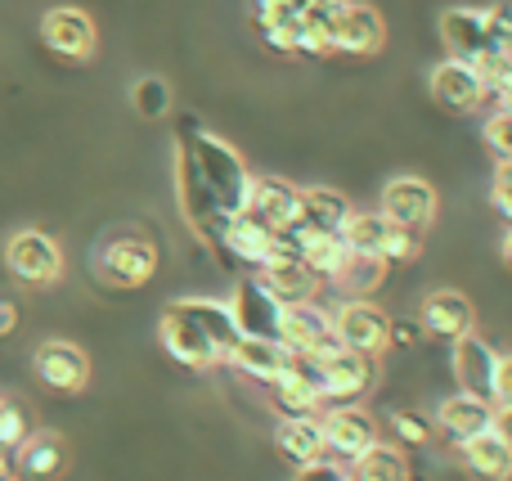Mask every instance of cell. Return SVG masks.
Instances as JSON below:
<instances>
[{
  "instance_id": "1",
  "label": "cell",
  "mask_w": 512,
  "mask_h": 481,
  "mask_svg": "<svg viewBox=\"0 0 512 481\" xmlns=\"http://www.w3.org/2000/svg\"><path fill=\"white\" fill-rule=\"evenodd\" d=\"M180 207H185L189 225L198 239H207L221 252L225 225L234 216L248 212V189L252 171L243 167V158L225 140H216L212 131H203L198 122H180Z\"/></svg>"
},
{
  "instance_id": "2",
  "label": "cell",
  "mask_w": 512,
  "mask_h": 481,
  "mask_svg": "<svg viewBox=\"0 0 512 481\" xmlns=\"http://www.w3.org/2000/svg\"><path fill=\"white\" fill-rule=\"evenodd\" d=\"M162 351L176 365L189 369H212L230 356V347L239 342V324H234L230 306L207 302V297H176L162 311Z\"/></svg>"
},
{
  "instance_id": "3",
  "label": "cell",
  "mask_w": 512,
  "mask_h": 481,
  "mask_svg": "<svg viewBox=\"0 0 512 481\" xmlns=\"http://www.w3.org/2000/svg\"><path fill=\"white\" fill-rule=\"evenodd\" d=\"M153 270H158V248L135 230L108 234L95 252V275L108 288H140L153 279Z\"/></svg>"
},
{
  "instance_id": "4",
  "label": "cell",
  "mask_w": 512,
  "mask_h": 481,
  "mask_svg": "<svg viewBox=\"0 0 512 481\" xmlns=\"http://www.w3.org/2000/svg\"><path fill=\"white\" fill-rule=\"evenodd\" d=\"M5 266L18 284H32V288H45L63 275V252L50 234L41 230H18L14 239L5 243Z\"/></svg>"
},
{
  "instance_id": "5",
  "label": "cell",
  "mask_w": 512,
  "mask_h": 481,
  "mask_svg": "<svg viewBox=\"0 0 512 481\" xmlns=\"http://www.w3.org/2000/svg\"><path fill=\"white\" fill-rule=\"evenodd\" d=\"M441 36L450 45V59L463 63H486L495 59V41H490V23H486V9L477 5H459V9H445L441 14Z\"/></svg>"
},
{
  "instance_id": "6",
  "label": "cell",
  "mask_w": 512,
  "mask_h": 481,
  "mask_svg": "<svg viewBox=\"0 0 512 481\" xmlns=\"http://www.w3.org/2000/svg\"><path fill=\"white\" fill-rule=\"evenodd\" d=\"M436 189L427 185L423 176H396L387 189H382V216L391 225H409V230H427L436 221Z\"/></svg>"
},
{
  "instance_id": "7",
  "label": "cell",
  "mask_w": 512,
  "mask_h": 481,
  "mask_svg": "<svg viewBox=\"0 0 512 481\" xmlns=\"http://www.w3.org/2000/svg\"><path fill=\"white\" fill-rule=\"evenodd\" d=\"M319 423H324V455L342 459V464H351L369 446H378V423L355 405H333Z\"/></svg>"
},
{
  "instance_id": "8",
  "label": "cell",
  "mask_w": 512,
  "mask_h": 481,
  "mask_svg": "<svg viewBox=\"0 0 512 481\" xmlns=\"http://www.w3.org/2000/svg\"><path fill=\"white\" fill-rule=\"evenodd\" d=\"M333 333L346 351H360V356H382L391 347V320L369 302H346L333 315Z\"/></svg>"
},
{
  "instance_id": "9",
  "label": "cell",
  "mask_w": 512,
  "mask_h": 481,
  "mask_svg": "<svg viewBox=\"0 0 512 481\" xmlns=\"http://www.w3.org/2000/svg\"><path fill=\"white\" fill-rule=\"evenodd\" d=\"M495 369H499V351L490 347L477 333H463L454 342V383H459L463 396H477V401H490L495 396ZM495 405V401H490Z\"/></svg>"
},
{
  "instance_id": "10",
  "label": "cell",
  "mask_w": 512,
  "mask_h": 481,
  "mask_svg": "<svg viewBox=\"0 0 512 481\" xmlns=\"http://www.w3.org/2000/svg\"><path fill=\"white\" fill-rule=\"evenodd\" d=\"M230 315H234V324H239V338H279L283 302L252 275V279H243L239 293H234Z\"/></svg>"
},
{
  "instance_id": "11",
  "label": "cell",
  "mask_w": 512,
  "mask_h": 481,
  "mask_svg": "<svg viewBox=\"0 0 512 481\" xmlns=\"http://www.w3.org/2000/svg\"><path fill=\"white\" fill-rule=\"evenodd\" d=\"M373 378H378V369H373V356H360V351H337V356L324 360V392H319V401L328 405H351L360 401L364 392L373 387Z\"/></svg>"
},
{
  "instance_id": "12",
  "label": "cell",
  "mask_w": 512,
  "mask_h": 481,
  "mask_svg": "<svg viewBox=\"0 0 512 481\" xmlns=\"http://www.w3.org/2000/svg\"><path fill=\"white\" fill-rule=\"evenodd\" d=\"M32 369L36 378H41L50 392H81L90 378V360L81 347H72V342H41L32 356Z\"/></svg>"
},
{
  "instance_id": "13",
  "label": "cell",
  "mask_w": 512,
  "mask_h": 481,
  "mask_svg": "<svg viewBox=\"0 0 512 481\" xmlns=\"http://www.w3.org/2000/svg\"><path fill=\"white\" fill-rule=\"evenodd\" d=\"M41 41L63 59H90L95 54V23H90L86 9L59 5L41 18Z\"/></svg>"
},
{
  "instance_id": "14",
  "label": "cell",
  "mask_w": 512,
  "mask_h": 481,
  "mask_svg": "<svg viewBox=\"0 0 512 481\" xmlns=\"http://www.w3.org/2000/svg\"><path fill=\"white\" fill-rule=\"evenodd\" d=\"M432 99L450 113H472V108L486 99V81H481L477 63H463V59H445L436 63L432 72Z\"/></svg>"
},
{
  "instance_id": "15",
  "label": "cell",
  "mask_w": 512,
  "mask_h": 481,
  "mask_svg": "<svg viewBox=\"0 0 512 481\" xmlns=\"http://www.w3.org/2000/svg\"><path fill=\"white\" fill-rule=\"evenodd\" d=\"M297 198H301V189L292 185V180H283V176H261L256 180L252 176L248 216L252 221H261V225H270V230L279 234V230H288L292 216H297Z\"/></svg>"
},
{
  "instance_id": "16",
  "label": "cell",
  "mask_w": 512,
  "mask_h": 481,
  "mask_svg": "<svg viewBox=\"0 0 512 481\" xmlns=\"http://www.w3.org/2000/svg\"><path fill=\"white\" fill-rule=\"evenodd\" d=\"M436 428H441V437L450 441V446H468L472 437H481V432L495 428V405L459 392L436 410Z\"/></svg>"
},
{
  "instance_id": "17",
  "label": "cell",
  "mask_w": 512,
  "mask_h": 481,
  "mask_svg": "<svg viewBox=\"0 0 512 481\" xmlns=\"http://www.w3.org/2000/svg\"><path fill=\"white\" fill-rule=\"evenodd\" d=\"M346 216H351V203H346L337 189H301L297 198V216H292L288 230L297 234H342Z\"/></svg>"
},
{
  "instance_id": "18",
  "label": "cell",
  "mask_w": 512,
  "mask_h": 481,
  "mask_svg": "<svg viewBox=\"0 0 512 481\" xmlns=\"http://www.w3.org/2000/svg\"><path fill=\"white\" fill-rule=\"evenodd\" d=\"M423 329L432 333V338L459 342L463 333L477 329V311H472V302L463 293L436 288V293H427V302H423Z\"/></svg>"
},
{
  "instance_id": "19",
  "label": "cell",
  "mask_w": 512,
  "mask_h": 481,
  "mask_svg": "<svg viewBox=\"0 0 512 481\" xmlns=\"http://www.w3.org/2000/svg\"><path fill=\"white\" fill-rule=\"evenodd\" d=\"M382 36H387V27H382V18H378V9H373V5H355V0H346V5L337 9L333 50H342V54H373L382 45Z\"/></svg>"
},
{
  "instance_id": "20",
  "label": "cell",
  "mask_w": 512,
  "mask_h": 481,
  "mask_svg": "<svg viewBox=\"0 0 512 481\" xmlns=\"http://www.w3.org/2000/svg\"><path fill=\"white\" fill-rule=\"evenodd\" d=\"M324 338H333V315L315 302L283 306L279 315V342L288 351H315Z\"/></svg>"
},
{
  "instance_id": "21",
  "label": "cell",
  "mask_w": 512,
  "mask_h": 481,
  "mask_svg": "<svg viewBox=\"0 0 512 481\" xmlns=\"http://www.w3.org/2000/svg\"><path fill=\"white\" fill-rule=\"evenodd\" d=\"M221 252L234 261H248V266L265 270L274 261V230L261 221H252L248 212L234 216L230 225H225V239H221Z\"/></svg>"
},
{
  "instance_id": "22",
  "label": "cell",
  "mask_w": 512,
  "mask_h": 481,
  "mask_svg": "<svg viewBox=\"0 0 512 481\" xmlns=\"http://www.w3.org/2000/svg\"><path fill=\"white\" fill-rule=\"evenodd\" d=\"M225 360H230L234 369H243L248 378H256V383H274V378L288 369L292 351L283 347L279 338H239Z\"/></svg>"
},
{
  "instance_id": "23",
  "label": "cell",
  "mask_w": 512,
  "mask_h": 481,
  "mask_svg": "<svg viewBox=\"0 0 512 481\" xmlns=\"http://www.w3.org/2000/svg\"><path fill=\"white\" fill-rule=\"evenodd\" d=\"M256 279H261L265 288H270L274 297H279L283 306H297V302H315L319 284L324 279L315 275V270H306L301 261H270L265 270H256Z\"/></svg>"
},
{
  "instance_id": "24",
  "label": "cell",
  "mask_w": 512,
  "mask_h": 481,
  "mask_svg": "<svg viewBox=\"0 0 512 481\" xmlns=\"http://www.w3.org/2000/svg\"><path fill=\"white\" fill-rule=\"evenodd\" d=\"M463 450V468H468L472 481H508L512 477V450L504 446V437H499L495 428L481 432V437H472Z\"/></svg>"
},
{
  "instance_id": "25",
  "label": "cell",
  "mask_w": 512,
  "mask_h": 481,
  "mask_svg": "<svg viewBox=\"0 0 512 481\" xmlns=\"http://www.w3.org/2000/svg\"><path fill=\"white\" fill-rule=\"evenodd\" d=\"M274 446H279L283 459L292 464H310V459H324V423L319 414H297V419H283L279 432H274Z\"/></svg>"
},
{
  "instance_id": "26",
  "label": "cell",
  "mask_w": 512,
  "mask_h": 481,
  "mask_svg": "<svg viewBox=\"0 0 512 481\" xmlns=\"http://www.w3.org/2000/svg\"><path fill=\"white\" fill-rule=\"evenodd\" d=\"M63 464H68V450H63V441L54 437V432H32V437L23 441V446L14 450V468L23 473L27 481H50L63 473Z\"/></svg>"
},
{
  "instance_id": "27",
  "label": "cell",
  "mask_w": 512,
  "mask_h": 481,
  "mask_svg": "<svg viewBox=\"0 0 512 481\" xmlns=\"http://www.w3.org/2000/svg\"><path fill=\"white\" fill-rule=\"evenodd\" d=\"M328 279L337 284V293L360 302L364 293H378V284L387 279V257H378V252H346L342 266H337Z\"/></svg>"
},
{
  "instance_id": "28",
  "label": "cell",
  "mask_w": 512,
  "mask_h": 481,
  "mask_svg": "<svg viewBox=\"0 0 512 481\" xmlns=\"http://www.w3.org/2000/svg\"><path fill=\"white\" fill-rule=\"evenodd\" d=\"M292 239H297V261L306 270H315L319 279L333 275V270L342 266V257H346L342 234H297L292 230Z\"/></svg>"
},
{
  "instance_id": "29",
  "label": "cell",
  "mask_w": 512,
  "mask_h": 481,
  "mask_svg": "<svg viewBox=\"0 0 512 481\" xmlns=\"http://www.w3.org/2000/svg\"><path fill=\"white\" fill-rule=\"evenodd\" d=\"M351 481H409V464L400 450L369 446L360 459H351Z\"/></svg>"
},
{
  "instance_id": "30",
  "label": "cell",
  "mask_w": 512,
  "mask_h": 481,
  "mask_svg": "<svg viewBox=\"0 0 512 481\" xmlns=\"http://www.w3.org/2000/svg\"><path fill=\"white\" fill-rule=\"evenodd\" d=\"M387 216L382 212H351L342 225V243L346 252H378L382 257V239H387Z\"/></svg>"
},
{
  "instance_id": "31",
  "label": "cell",
  "mask_w": 512,
  "mask_h": 481,
  "mask_svg": "<svg viewBox=\"0 0 512 481\" xmlns=\"http://www.w3.org/2000/svg\"><path fill=\"white\" fill-rule=\"evenodd\" d=\"M274 405H279L283 419H297V414H315L319 396H315V387L301 383L292 369H283V374L274 378Z\"/></svg>"
},
{
  "instance_id": "32",
  "label": "cell",
  "mask_w": 512,
  "mask_h": 481,
  "mask_svg": "<svg viewBox=\"0 0 512 481\" xmlns=\"http://www.w3.org/2000/svg\"><path fill=\"white\" fill-rule=\"evenodd\" d=\"M32 437V423H27V410L18 401H9V396H0V446L14 455L23 441Z\"/></svg>"
},
{
  "instance_id": "33",
  "label": "cell",
  "mask_w": 512,
  "mask_h": 481,
  "mask_svg": "<svg viewBox=\"0 0 512 481\" xmlns=\"http://www.w3.org/2000/svg\"><path fill=\"white\" fill-rule=\"evenodd\" d=\"M418 252H423V230H409V225H387L382 257H387V261H418Z\"/></svg>"
},
{
  "instance_id": "34",
  "label": "cell",
  "mask_w": 512,
  "mask_h": 481,
  "mask_svg": "<svg viewBox=\"0 0 512 481\" xmlns=\"http://www.w3.org/2000/svg\"><path fill=\"white\" fill-rule=\"evenodd\" d=\"M135 108H140L144 117H162L171 108V90L162 77H144L140 86H135Z\"/></svg>"
},
{
  "instance_id": "35",
  "label": "cell",
  "mask_w": 512,
  "mask_h": 481,
  "mask_svg": "<svg viewBox=\"0 0 512 481\" xmlns=\"http://www.w3.org/2000/svg\"><path fill=\"white\" fill-rule=\"evenodd\" d=\"M486 144L499 162H512V108H499L486 122Z\"/></svg>"
},
{
  "instance_id": "36",
  "label": "cell",
  "mask_w": 512,
  "mask_h": 481,
  "mask_svg": "<svg viewBox=\"0 0 512 481\" xmlns=\"http://www.w3.org/2000/svg\"><path fill=\"white\" fill-rule=\"evenodd\" d=\"M315 0H252V23H279V18H301Z\"/></svg>"
},
{
  "instance_id": "37",
  "label": "cell",
  "mask_w": 512,
  "mask_h": 481,
  "mask_svg": "<svg viewBox=\"0 0 512 481\" xmlns=\"http://www.w3.org/2000/svg\"><path fill=\"white\" fill-rule=\"evenodd\" d=\"M391 428H396V437L405 441V446H427V441H432V423L414 410H396L391 414Z\"/></svg>"
},
{
  "instance_id": "38",
  "label": "cell",
  "mask_w": 512,
  "mask_h": 481,
  "mask_svg": "<svg viewBox=\"0 0 512 481\" xmlns=\"http://www.w3.org/2000/svg\"><path fill=\"white\" fill-rule=\"evenodd\" d=\"M297 23L301 18H279V23H256L261 41L279 54H297Z\"/></svg>"
},
{
  "instance_id": "39",
  "label": "cell",
  "mask_w": 512,
  "mask_h": 481,
  "mask_svg": "<svg viewBox=\"0 0 512 481\" xmlns=\"http://www.w3.org/2000/svg\"><path fill=\"white\" fill-rule=\"evenodd\" d=\"M297 481H351V464L342 459H310V464L297 468Z\"/></svg>"
},
{
  "instance_id": "40",
  "label": "cell",
  "mask_w": 512,
  "mask_h": 481,
  "mask_svg": "<svg viewBox=\"0 0 512 481\" xmlns=\"http://www.w3.org/2000/svg\"><path fill=\"white\" fill-rule=\"evenodd\" d=\"M495 410H508L512 405V356H499V369H495Z\"/></svg>"
},
{
  "instance_id": "41",
  "label": "cell",
  "mask_w": 512,
  "mask_h": 481,
  "mask_svg": "<svg viewBox=\"0 0 512 481\" xmlns=\"http://www.w3.org/2000/svg\"><path fill=\"white\" fill-rule=\"evenodd\" d=\"M495 207L512 221V162H499V176H495Z\"/></svg>"
},
{
  "instance_id": "42",
  "label": "cell",
  "mask_w": 512,
  "mask_h": 481,
  "mask_svg": "<svg viewBox=\"0 0 512 481\" xmlns=\"http://www.w3.org/2000/svg\"><path fill=\"white\" fill-rule=\"evenodd\" d=\"M14 329H18V306L14 302H0V338H9Z\"/></svg>"
},
{
  "instance_id": "43",
  "label": "cell",
  "mask_w": 512,
  "mask_h": 481,
  "mask_svg": "<svg viewBox=\"0 0 512 481\" xmlns=\"http://www.w3.org/2000/svg\"><path fill=\"white\" fill-rule=\"evenodd\" d=\"M495 432L504 437V446L512 450V405H508V410H495Z\"/></svg>"
},
{
  "instance_id": "44",
  "label": "cell",
  "mask_w": 512,
  "mask_h": 481,
  "mask_svg": "<svg viewBox=\"0 0 512 481\" xmlns=\"http://www.w3.org/2000/svg\"><path fill=\"white\" fill-rule=\"evenodd\" d=\"M504 257H508V266H512V230H508V239H504Z\"/></svg>"
}]
</instances>
